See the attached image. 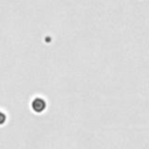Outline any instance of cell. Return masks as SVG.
<instances>
[{
  "label": "cell",
  "instance_id": "cell-2",
  "mask_svg": "<svg viewBox=\"0 0 149 149\" xmlns=\"http://www.w3.org/2000/svg\"><path fill=\"white\" fill-rule=\"evenodd\" d=\"M3 121H5V115H3V114L0 112V123H2Z\"/></svg>",
  "mask_w": 149,
  "mask_h": 149
},
{
  "label": "cell",
  "instance_id": "cell-1",
  "mask_svg": "<svg viewBox=\"0 0 149 149\" xmlns=\"http://www.w3.org/2000/svg\"><path fill=\"white\" fill-rule=\"evenodd\" d=\"M45 107V104L42 99H35L34 102H33V108L36 111V112H41L43 108Z\"/></svg>",
  "mask_w": 149,
  "mask_h": 149
}]
</instances>
